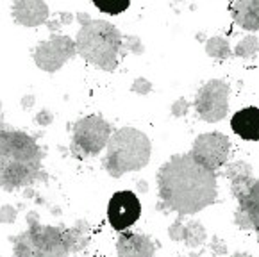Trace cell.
I'll list each match as a JSON object with an SVG mask.
<instances>
[{
	"mask_svg": "<svg viewBox=\"0 0 259 257\" xmlns=\"http://www.w3.org/2000/svg\"><path fill=\"white\" fill-rule=\"evenodd\" d=\"M157 209L191 216L213 205L218 198V174L200 164L193 155H171L156 174Z\"/></svg>",
	"mask_w": 259,
	"mask_h": 257,
	"instance_id": "6da1fadb",
	"label": "cell"
},
{
	"mask_svg": "<svg viewBox=\"0 0 259 257\" xmlns=\"http://www.w3.org/2000/svg\"><path fill=\"white\" fill-rule=\"evenodd\" d=\"M43 150L23 131H0V189L15 193L43 177Z\"/></svg>",
	"mask_w": 259,
	"mask_h": 257,
	"instance_id": "7a4b0ae2",
	"label": "cell"
},
{
	"mask_svg": "<svg viewBox=\"0 0 259 257\" xmlns=\"http://www.w3.org/2000/svg\"><path fill=\"white\" fill-rule=\"evenodd\" d=\"M77 54L104 72H114L123 54V36L106 20L82 23L75 38Z\"/></svg>",
	"mask_w": 259,
	"mask_h": 257,
	"instance_id": "3957f363",
	"label": "cell"
},
{
	"mask_svg": "<svg viewBox=\"0 0 259 257\" xmlns=\"http://www.w3.org/2000/svg\"><path fill=\"white\" fill-rule=\"evenodd\" d=\"M152 143L145 133L134 127H122L111 134L102 166L107 175L120 179L131 172H140L150 163Z\"/></svg>",
	"mask_w": 259,
	"mask_h": 257,
	"instance_id": "277c9868",
	"label": "cell"
},
{
	"mask_svg": "<svg viewBox=\"0 0 259 257\" xmlns=\"http://www.w3.org/2000/svg\"><path fill=\"white\" fill-rule=\"evenodd\" d=\"M27 231L13 236V257H70L63 227L41 225L34 211L27 215Z\"/></svg>",
	"mask_w": 259,
	"mask_h": 257,
	"instance_id": "5b68a950",
	"label": "cell"
},
{
	"mask_svg": "<svg viewBox=\"0 0 259 257\" xmlns=\"http://www.w3.org/2000/svg\"><path fill=\"white\" fill-rule=\"evenodd\" d=\"M113 134L111 123L99 114L84 116L73 125L70 154L75 159H88L99 155L107 147Z\"/></svg>",
	"mask_w": 259,
	"mask_h": 257,
	"instance_id": "8992f818",
	"label": "cell"
},
{
	"mask_svg": "<svg viewBox=\"0 0 259 257\" xmlns=\"http://www.w3.org/2000/svg\"><path fill=\"white\" fill-rule=\"evenodd\" d=\"M229 84L222 79H211L198 90L195 97V111L200 120L218 123L229 113Z\"/></svg>",
	"mask_w": 259,
	"mask_h": 257,
	"instance_id": "52a82bcc",
	"label": "cell"
},
{
	"mask_svg": "<svg viewBox=\"0 0 259 257\" xmlns=\"http://www.w3.org/2000/svg\"><path fill=\"white\" fill-rule=\"evenodd\" d=\"M77 54V47L70 36L54 34L47 41H41L34 50V63L39 70L47 73H56L73 59Z\"/></svg>",
	"mask_w": 259,
	"mask_h": 257,
	"instance_id": "ba28073f",
	"label": "cell"
},
{
	"mask_svg": "<svg viewBox=\"0 0 259 257\" xmlns=\"http://www.w3.org/2000/svg\"><path fill=\"white\" fill-rule=\"evenodd\" d=\"M190 154L200 164H204L211 172L218 174V170L227 164L229 154H231V141L222 133L198 134L195 138Z\"/></svg>",
	"mask_w": 259,
	"mask_h": 257,
	"instance_id": "9c48e42d",
	"label": "cell"
},
{
	"mask_svg": "<svg viewBox=\"0 0 259 257\" xmlns=\"http://www.w3.org/2000/svg\"><path fill=\"white\" fill-rule=\"evenodd\" d=\"M141 216V202L129 189L113 193L107 202V222L116 232H125Z\"/></svg>",
	"mask_w": 259,
	"mask_h": 257,
	"instance_id": "30bf717a",
	"label": "cell"
},
{
	"mask_svg": "<svg viewBox=\"0 0 259 257\" xmlns=\"http://www.w3.org/2000/svg\"><path fill=\"white\" fill-rule=\"evenodd\" d=\"M186 216H177V220L168 227V236L171 241L184 243L188 248H198L207 239V231L202 222L197 220H184Z\"/></svg>",
	"mask_w": 259,
	"mask_h": 257,
	"instance_id": "8fae6325",
	"label": "cell"
},
{
	"mask_svg": "<svg viewBox=\"0 0 259 257\" xmlns=\"http://www.w3.org/2000/svg\"><path fill=\"white\" fill-rule=\"evenodd\" d=\"M224 177L229 181L231 186V195L236 200V204H240L250 191L252 184L255 182L254 170L248 163L245 161H233L224 166Z\"/></svg>",
	"mask_w": 259,
	"mask_h": 257,
	"instance_id": "7c38bea8",
	"label": "cell"
},
{
	"mask_svg": "<svg viewBox=\"0 0 259 257\" xmlns=\"http://www.w3.org/2000/svg\"><path fill=\"white\" fill-rule=\"evenodd\" d=\"M234 223L241 231L255 232L259 238V179H255L248 195L236 205Z\"/></svg>",
	"mask_w": 259,
	"mask_h": 257,
	"instance_id": "4fadbf2b",
	"label": "cell"
},
{
	"mask_svg": "<svg viewBox=\"0 0 259 257\" xmlns=\"http://www.w3.org/2000/svg\"><path fill=\"white\" fill-rule=\"evenodd\" d=\"M156 245L152 238L141 232H120L116 239V257H154Z\"/></svg>",
	"mask_w": 259,
	"mask_h": 257,
	"instance_id": "5bb4252c",
	"label": "cell"
},
{
	"mask_svg": "<svg viewBox=\"0 0 259 257\" xmlns=\"http://www.w3.org/2000/svg\"><path fill=\"white\" fill-rule=\"evenodd\" d=\"M13 18L23 27H39L49 22V6L43 0H16Z\"/></svg>",
	"mask_w": 259,
	"mask_h": 257,
	"instance_id": "9a60e30c",
	"label": "cell"
},
{
	"mask_svg": "<svg viewBox=\"0 0 259 257\" xmlns=\"http://www.w3.org/2000/svg\"><path fill=\"white\" fill-rule=\"evenodd\" d=\"M231 128L243 141H259V109L248 106L236 111L231 118Z\"/></svg>",
	"mask_w": 259,
	"mask_h": 257,
	"instance_id": "2e32d148",
	"label": "cell"
},
{
	"mask_svg": "<svg viewBox=\"0 0 259 257\" xmlns=\"http://www.w3.org/2000/svg\"><path fill=\"white\" fill-rule=\"evenodd\" d=\"M233 18L241 29L259 30V0H236Z\"/></svg>",
	"mask_w": 259,
	"mask_h": 257,
	"instance_id": "e0dca14e",
	"label": "cell"
},
{
	"mask_svg": "<svg viewBox=\"0 0 259 257\" xmlns=\"http://www.w3.org/2000/svg\"><path fill=\"white\" fill-rule=\"evenodd\" d=\"M63 239L70 253L80 252L90 243V225L86 220H79L72 227H63Z\"/></svg>",
	"mask_w": 259,
	"mask_h": 257,
	"instance_id": "ac0fdd59",
	"label": "cell"
},
{
	"mask_svg": "<svg viewBox=\"0 0 259 257\" xmlns=\"http://www.w3.org/2000/svg\"><path fill=\"white\" fill-rule=\"evenodd\" d=\"M206 54L217 61H225L233 56V50H231V45H229V41L225 38L213 36L206 43Z\"/></svg>",
	"mask_w": 259,
	"mask_h": 257,
	"instance_id": "d6986e66",
	"label": "cell"
},
{
	"mask_svg": "<svg viewBox=\"0 0 259 257\" xmlns=\"http://www.w3.org/2000/svg\"><path fill=\"white\" fill-rule=\"evenodd\" d=\"M95 8L99 11L106 13V15L116 16L120 13H123L131 6V0H92Z\"/></svg>",
	"mask_w": 259,
	"mask_h": 257,
	"instance_id": "ffe728a7",
	"label": "cell"
},
{
	"mask_svg": "<svg viewBox=\"0 0 259 257\" xmlns=\"http://www.w3.org/2000/svg\"><path fill=\"white\" fill-rule=\"evenodd\" d=\"M257 50H259V39L255 36H247V38H243L236 45L234 56L241 57V59H252V57H255Z\"/></svg>",
	"mask_w": 259,
	"mask_h": 257,
	"instance_id": "44dd1931",
	"label": "cell"
},
{
	"mask_svg": "<svg viewBox=\"0 0 259 257\" xmlns=\"http://www.w3.org/2000/svg\"><path fill=\"white\" fill-rule=\"evenodd\" d=\"M16 216H18V211H16L15 205L4 204L0 207V223H2V225H11V223H15Z\"/></svg>",
	"mask_w": 259,
	"mask_h": 257,
	"instance_id": "7402d4cb",
	"label": "cell"
},
{
	"mask_svg": "<svg viewBox=\"0 0 259 257\" xmlns=\"http://www.w3.org/2000/svg\"><path fill=\"white\" fill-rule=\"evenodd\" d=\"M131 91H134L138 95H149L152 91V82L149 79H145V77H138L133 82V86H131Z\"/></svg>",
	"mask_w": 259,
	"mask_h": 257,
	"instance_id": "603a6c76",
	"label": "cell"
},
{
	"mask_svg": "<svg viewBox=\"0 0 259 257\" xmlns=\"http://www.w3.org/2000/svg\"><path fill=\"white\" fill-rule=\"evenodd\" d=\"M209 246H211V252H213L217 257H224V255H227V245H225L224 239L218 238V236H214V238L211 239Z\"/></svg>",
	"mask_w": 259,
	"mask_h": 257,
	"instance_id": "cb8c5ba5",
	"label": "cell"
},
{
	"mask_svg": "<svg viewBox=\"0 0 259 257\" xmlns=\"http://www.w3.org/2000/svg\"><path fill=\"white\" fill-rule=\"evenodd\" d=\"M188 109H190V102H186L184 99H179V100L174 102V106H171V114L177 116V118H181L188 113Z\"/></svg>",
	"mask_w": 259,
	"mask_h": 257,
	"instance_id": "d4e9b609",
	"label": "cell"
},
{
	"mask_svg": "<svg viewBox=\"0 0 259 257\" xmlns=\"http://www.w3.org/2000/svg\"><path fill=\"white\" fill-rule=\"evenodd\" d=\"M34 121H36L38 125H41V127H49V125L54 121V114L50 113L49 109H41L38 114H36Z\"/></svg>",
	"mask_w": 259,
	"mask_h": 257,
	"instance_id": "484cf974",
	"label": "cell"
},
{
	"mask_svg": "<svg viewBox=\"0 0 259 257\" xmlns=\"http://www.w3.org/2000/svg\"><path fill=\"white\" fill-rule=\"evenodd\" d=\"M123 50H133L134 54H141L143 52V47H141V41L138 38H125V43H123Z\"/></svg>",
	"mask_w": 259,
	"mask_h": 257,
	"instance_id": "4316f807",
	"label": "cell"
},
{
	"mask_svg": "<svg viewBox=\"0 0 259 257\" xmlns=\"http://www.w3.org/2000/svg\"><path fill=\"white\" fill-rule=\"evenodd\" d=\"M34 95H25L22 99V107L23 109H31L32 106H34Z\"/></svg>",
	"mask_w": 259,
	"mask_h": 257,
	"instance_id": "83f0119b",
	"label": "cell"
},
{
	"mask_svg": "<svg viewBox=\"0 0 259 257\" xmlns=\"http://www.w3.org/2000/svg\"><path fill=\"white\" fill-rule=\"evenodd\" d=\"M6 121H4V114H2V104H0V131H6Z\"/></svg>",
	"mask_w": 259,
	"mask_h": 257,
	"instance_id": "f1b7e54d",
	"label": "cell"
},
{
	"mask_svg": "<svg viewBox=\"0 0 259 257\" xmlns=\"http://www.w3.org/2000/svg\"><path fill=\"white\" fill-rule=\"evenodd\" d=\"M229 257H254V255H250V253H247V252H234L233 255H229Z\"/></svg>",
	"mask_w": 259,
	"mask_h": 257,
	"instance_id": "f546056e",
	"label": "cell"
},
{
	"mask_svg": "<svg viewBox=\"0 0 259 257\" xmlns=\"http://www.w3.org/2000/svg\"><path fill=\"white\" fill-rule=\"evenodd\" d=\"M138 188H140V189H141V191H143V193H145V191H149V188H147L145 181H140V182H138Z\"/></svg>",
	"mask_w": 259,
	"mask_h": 257,
	"instance_id": "4dcf8cb0",
	"label": "cell"
},
{
	"mask_svg": "<svg viewBox=\"0 0 259 257\" xmlns=\"http://www.w3.org/2000/svg\"><path fill=\"white\" fill-rule=\"evenodd\" d=\"M176 2H183V0H176Z\"/></svg>",
	"mask_w": 259,
	"mask_h": 257,
	"instance_id": "1f68e13d",
	"label": "cell"
}]
</instances>
